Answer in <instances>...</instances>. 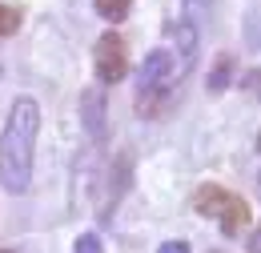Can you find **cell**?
Here are the masks:
<instances>
[{
    "label": "cell",
    "instance_id": "cell-8",
    "mask_svg": "<svg viewBox=\"0 0 261 253\" xmlns=\"http://www.w3.org/2000/svg\"><path fill=\"white\" fill-rule=\"evenodd\" d=\"M72 253H105V245H100L97 233H81L76 245H72Z\"/></svg>",
    "mask_w": 261,
    "mask_h": 253
},
{
    "label": "cell",
    "instance_id": "cell-10",
    "mask_svg": "<svg viewBox=\"0 0 261 253\" xmlns=\"http://www.w3.org/2000/svg\"><path fill=\"white\" fill-rule=\"evenodd\" d=\"M157 253H193V249H189V241H165Z\"/></svg>",
    "mask_w": 261,
    "mask_h": 253
},
{
    "label": "cell",
    "instance_id": "cell-2",
    "mask_svg": "<svg viewBox=\"0 0 261 253\" xmlns=\"http://www.w3.org/2000/svg\"><path fill=\"white\" fill-rule=\"evenodd\" d=\"M193 209L201 217H213V221L221 225V233H229V237L249 221V205H245L237 193L221 189V185H201V189L193 193Z\"/></svg>",
    "mask_w": 261,
    "mask_h": 253
},
{
    "label": "cell",
    "instance_id": "cell-5",
    "mask_svg": "<svg viewBox=\"0 0 261 253\" xmlns=\"http://www.w3.org/2000/svg\"><path fill=\"white\" fill-rule=\"evenodd\" d=\"M233 81V57H217L213 61V68H209V77H205V89L209 93H225V85Z\"/></svg>",
    "mask_w": 261,
    "mask_h": 253
},
{
    "label": "cell",
    "instance_id": "cell-4",
    "mask_svg": "<svg viewBox=\"0 0 261 253\" xmlns=\"http://www.w3.org/2000/svg\"><path fill=\"white\" fill-rule=\"evenodd\" d=\"M81 125H85V133H89L93 141L105 137V93L89 89V93L81 96Z\"/></svg>",
    "mask_w": 261,
    "mask_h": 253
},
{
    "label": "cell",
    "instance_id": "cell-13",
    "mask_svg": "<svg viewBox=\"0 0 261 253\" xmlns=\"http://www.w3.org/2000/svg\"><path fill=\"white\" fill-rule=\"evenodd\" d=\"M0 253H12V249H0Z\"/></svg>",
    "mask_w": 261,
    "mask_h": 253
},
{
    "label": "cell",
    "instance_id": "cell-7",
    "mask_svg": "<svg viewBox=\"0 0 261 253\" xmlns=\"http://www.w3.org/2000/svg\"><path fill=\"white\" fill-rule=\"evenodd\" d=\"M16 29H20V8L0 4V36H12Z\"/></svg>",
    "mask_w": 261,
    "mask_h": 253
},
{
    "label": "cell",
    "instance_id": "cell-11",
    "mask_svg": "<svg viewBox=\"0 0 261 253\" xmlns=\"http://www.w3.org/2000/svg\"><path fill=\"white\" fill-rule=\"evenodd\" d=\"M257 153H261V133H257Z\"/></svg>",
    "mask_w": 261,
    "mask_h": 253
},
{
    "label": "cell",
    "instance_id": "cell-6",
    "mask_svg": "<svg viewBox=\"0 0 261 253\" xmlns=\"http://www.w3.org/2000/svg\"><path fill=\"white\" fill-rule=\"evenodd\" d=\"M93 8H97L100 20H109V24H121V20L133 12V0H93Z\"/></svg>",
    "mask_w": 261,
    "mask_h": 253
},
{
    "label": "cell",
    "instance_id": "cell-12",
    "mask_svg": "<svg viewBox=\"0 0 261 253\" xmlns=\"http://www.w3.org/2000/svg\"><path fill=\"white\" fill-rule=\"evenodd\" d=\"M257 193H261V173H257Z\"/></svg>",
    "mask_w": 261,
    "mask_h": 253
},
{
    "label": "cell",
    "instance_id": "cell-9",
    "mask_svg": "<svg viewBox=\"0 0 261 253\" xmlns=\"http://www.w3.org/2000/svg\"><path fill=\"white\" fill-rule=\"evenodd\" d=\"M245 93L261 96V68H257V72H249V77H245Z\"/></svg>",
    "mask_w": 261,
    "mask_h": 253
},
{
    "label": "cell",
    "instance_id": "cell-1",
    "mask_svg": "<svg viewBox=\"0 0 261 253\" xmlns=\"http://www.w3.org/2000/svg\"><path fill=\"white\" fill-rule=\"evenodd\" d=\"M40 133V105L33 96H16L8 109V125L0 137V185L8 193H24L33 177V153Z\"/></svg>",
    "mask_w": 261,
    "mask_h": 253
},
{
    "label": "cell",
    "instance_id": "cell-3",
    "mask_svg": "<svg viewBox=\"0 0 261 253\" xmlns=\"http://www.w3.org/2000/svg\"><path fill=\"white\" fill-rule=\"evenodd\" d=\"M93 64H97V77L105 85L125 81V72H129V44H125V36L121 32H105L97 40V48H93Z\"/></svg>",
    "mask_w": 261,
    "mask_h": 253
}]
</instances>
